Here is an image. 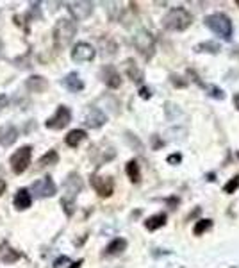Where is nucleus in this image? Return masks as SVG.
<instances>
[{
    "instance_id": "obj_1",
    "label": "nucleus",
    "mask_w": 239,
    "mask_h": 268,
    "mask_svg": "<svg viewBox=\"0 0 239 268\" xmlns=\"http://www.w3.org/2000/svg\"><path fill=\"white\" fill-rule=\"evenodd\" d=\"M193 23V14L184 7H173L163 16V27L173 32L186 31Z\"/></svg>"
},
{
    "instance_id": "obj_2",
    "label": "nucleus",
    "mask_w": 239,
    "mask_h": 268,
    "mask_svg": "<svg viewBox=\"0 0 239 268\" xmlns=\"http://www.w3.org/2000/svg\"><path fill=\"white\" fill-rule=\"evenodd\" d=\"M204 23L209 27V29H211V31L214 32V34L220 36L222 40L231 41L232 32H234V29H232V22H231V18L227 16V14H223V13H214V14H209V16H205Z\"/></svg>"
},
{
    "instance_id": "obj_3",
    "label": "nucleus",
    "mask_w": 239,
    "mask_h": 268,
    "mask_svg": "<svg viewBox=\"0 0 239 268\" xmlns=\"http://www.w3.org/2000/svg\"><path fill=\"white\" fill-rule=\"evenodd\" d=\"M77 32V25L73 20H68V18H62L59 20L56 29H54V40H56V45L58 47H66V45L71 43L73 36Z\"/></svg>"
},
{
    "instance_id": "obj_4",
    "label": "nucleus",
    "mask_w": 239,
    "mask_h": 268,
    "mask_svg": "<svg viewBox=\"0 0 239 268\" xmlns=\"http://www.w3.org/2000/svg\"><path fill=\"white\" fill-rule=\"evenodd\" d=\"M31 156H32V147H22L18 148L14 152L13 156H11V170H13L14 174H23L29 165H31Z\"/></svg>"
},
{
    "instance_id": "obj_5",
    "label": "nucleus",
    "mask_w": 239,
    "mask_h": 268,
    "mask_svg": "<svg viewBox=\"0 0 239 268\" xmlns=\"http://www.w3.org/2000/svg\"><path fill=\"white\" fill-rule=\"evenodd\" d=\"M134 47L145 56L146 59H152L155 54V41L154 36L148 31H139L134 36Z\"/></svg>"
},
{
    "instance_id": "obj_6",
    "label": "nucleus",
    "mask_w": 239,
    "mask_h": 268,
    "mask_svg": "<svg viewBox=\"0 0 239 268\" xmlns=\"http://www.w3.org/2000/svg\"><path fill=\"white\" fill-rule=\"evenodd\" d=\"M71 120V111L68 109L66 106H59L58 111L54 113V116H50L49 120H47V127L52 131H61L64 129Z\"/></svg>"
},
{
    "instance_id": "obj_7",
    "label": "nucleus",
    "mask_w": 239,
    "mask_h": 268,
    "mask_svg": "<svg viewBox=\"0 0 239 268\" xmlns=\"http://www.w3.org/2000/svg\"><path fill=\"white\" fill-rule=\"evenodd\" d=\"M31 193H34V195L40 197V199H43V197H54L58 193V186H56V183L52 181L50 175H45L43 179H40V181H36V183L32 184Z\"/></svg>"
},
{
    "instance_id": "obj_8",
    "label": "nucleus",
    "mask_w": 239,
    "mask_h": 268,
    "mask_svg": "<svg viewBox=\"0 0 239 268\" xmlns=\"http://www.w3.org/2000/svg\"><path fill=\"white\" fill-rule=\"evenodd\" d=\"M91 184H93L95 192L100 197H111L113 192H115V181L109 175H93Z\"/></svg>"
},
{
    "instance_id": "obj_9",
    "label": "nucleus",
    "mask_w": 239,
    "mask_h": 268,
    "mask_svg": "<svg viewBox=\"0 0 239 268\" xmlns=\"http://www.w3.org/2000/svg\"><path fill=\"white\" fill-rule=\"evenodd\" d=\"M95 49L89 43H77L71 49V59L75 63H89L95 59Z\"/></svg>"
},
{
    "instance_id": "obj_10",
    "label": "nucleus",
    "mask_w": 239,
    "mask_h": 268,
    "mask_svg": "<svg viewBox=\"0 0 239 268\" xmlns=\"http://www.w3.org/2000/svg\"><path fill=\"white\" fill-rule=\"evenodd\" d=\"M100 79H102L104 84L113 89L121 86V77H120L118 70H116L115 67H111V65H106V67L100 70Z\"/></svg>"
},
{
    "instance_id": "obj_11",
    "label": "nucleus",
    "mask_w": 239,
    "mask_h": 268,
    "mask_svg": "<svg viewBox=\"0 0 239 268\" xmlns=\"http://www.w3.org/2000/svg\"><path fill=\"white\" fill-rule=\"evenodd\" d=\"M106 122H107V116L104 115L100 109H97V107H91V109L88 111V115H86V118H84V124L88 125V127H91V129L102 127Z\"/></svg>"
},
{
    "instance_id": "obj_12",
    "label": "nucleus",
    "mask_w": 239,
    "mask_h": 268,
    "mask_svg": "<svg viewBox=\"0 0 239 268\" xmlns=\"http://www.w3.org/2000/svg\"><path fill=\"white\" fill-rule=\"evenodd\" d=\"M70 13L77 18V20H84L89 14L93 13V4L91 2H71L70 4Z\"/></svg>"
},
{
    "instance_id": "obj_13",
    "label": "nucleus",
    "mask_w": 239,
    "mask_h": 268,
    "mask_svg": "<svg viewBox=\"0 0 239 268\" xmlns=\"http://www.w3.org/2000/svg\"><path fill=\"white\" fill-rule=\"evenodd\" d=\"M16 139H18V129L14 125L7 124V125H4V127H0V145L11 147Z\"/></svg>"
},
{
    "instance_id": "obj_14",
    "label": "nucleus",
    "mask_w": 239,
    "mask_h": 268,
    "mask_svg": "<svg viewBox=\"0 0 239 268\" xmlns=\"http://www.w3.org/2000/svg\"><path fill=\"white\" fill-rule=\"evenodd\" d=\"M14 207L20 211L23 209H29L32 204V197H31V192L27 190V188H22V190H18V193L14 195V201H13Z\"/></svg>"
},
{
    "instance_id": "obj_15",
    "label": "nucleus",
    "mask_w": 239,
    "mask_h": 268,
    "mask_svg": "<svg viewBox=\"0 0 239 268\" xmlns=\"http://www.w3.org/2000/svg\"><path fill=\"white\" fill-rule=\"evenodd\" d=\"M62 84L66 86L71 93H77V91H82V89H84V82L80 80V77L77 75L75 71H73V73H68V75L64 77V80H62Z\"/></svg>"
},
{
    "instance_id": "obj_16",
    "label": "nucleus",
    "mask_w": 239,
    "mask_h": 268,
    "mask_svg": "<svg viewBox=\"0 0 239 268\" xmlns=\"http://www.w3.org/2000/svg\"><path fill=\"white\" fill-rule=\"evenodd\" d=\"M27 88H29V91H32V93H43L45 89L49 88V82H47L45 77L34 75L27 80Z\"/></svg>"
},
{
    "instance_id": "obj_17",
    "label": "nucleus",
    "mask_w": 239,
    "mask_h": 268,
    "mask_svg": "<svg viewBox=\"0 0 239 268\" xmlns=\"http://www.w3.org/2000/svg\"><path fill=\"white\" fill-rule=\"evenodd\" d=\"M86 139V131H82V129H73V131H70V133L66 134V138H64V141H66V145L68 147H79L80 143L84 141Z\"/></svg>"
},
{
    "instance_id": "obj_18",
    "label": "nucleus",
    "mask_w": 239,
    "mask_h": 268,
    "mask_svg": "<svg viewBox=\"0 0 239 268\" xmlns=\"http://www.w3.org/2000/svg\"><path fill=\"white\" fill-rule=\"evenodd\" d=\"M125 71H127L128 79H132L134 82H141V80H143V71H141V68L137 67V65L132 61V59H127V61H125Z\"/></svg>"
},
{
    "instance_id": "obj_19",
    "label": "nucleus",
    "mask_w": 239,
    "mask_h": 268,
    "mask_svg": "<svg viewBox=\"0 0 239 268\" xmlns=\"http://www.w3.org/2000/svg\"><path fill=\"white\" fill-rule=\"evenodd\" d=\"M164 223H166V213H157L145 220V227L148 231H157L159 227H163Z\"/></svg>"
},
{
    "instance_id": "obj_20",
    "label": "nucleus",
    "mask_w": 239,
    "mask_h": 268,
    "mask_svg": "<svg viewBox=\"0 0 239 268\" xmlns=\"http://www.w3.org/2000/svg\"><path fill=\"white\" fill-rule=\"evenodd\" d=\"M125 249H127V240H123V238H116V240H113L111 243L106 247V256H118V254H121Z\"/></svg>"
},
{
    "instance_id": "obj_21",
    "label": "nucleus",
    "mask_w": 239,
    "mask_h": 268,
    "mask_svg": "<svg viewBox=\"0 0 239 268\" xmlns=\"http://www.w3.org/2000/svg\"><path fill=\"white\" fill-rule=\"evenodd\" d=\"M125 172H127L128 179L132 181V183H139L141 181V170H139V165H137V161H128L127 166H125Z\"/></svg>"
},
{
    "instance_id": "obj_22",
    "label": "nucleus",
    "mask_w": 239,
    "mask_h": 268,
    "mask_svg": "<svg viewBox=\"0 0 239 268\" xmlns=\"http://www.w3.org/2000/svg\"><path fill=\"white\" fill-rule=\"evenodd\" d=\"M18 258H20V254L14 252L13 249H9L7 243H4V245L0 247V261H4V263H13V261H16Z\"/></svg>"
},
{
    "instance_id": "obj_23",
    "label": "nucleus",
    "mask_w": 239,
    "mask_h": 268,
    "mask_svg": "<svg viewBox=\"0 0 239 268\" xmlns=\"http://www.w3.org/2000/svg\"><path fill=\"white\" fill-rule=\"evenodd\" d=\"M59 161V154L56 150H49L45 154L43 157L40 159V166H52V165H58Z\"/></svg>"
},
{
    "instance_id": "obj_24",
    "label": "nucleus",
    "mask_w": 239,
    "mask_h": 268,
    "mask_svg": "<svg viewBox=\"0 0 239 268\" xmlns=\"http://www.w3.org/2000/svg\"><path fill=\"white\" fill-rule=\"evenodd\" d=\"M211 227H213V220H209V218L198 220V222L195 223V227H193V232H195V236H200V234H204V232L209 231Z\"/></svg>"
},
{
    "instance_id": "obj_25",
    "label": "nucleus",
    "mask_w": 239,
    "mask_h": 268,
    "mask_svg": "<svg viewBox=\"0 0 239 268\" xmlns=\"http://www.w3.org/2000/svg\"><path fill=\"white\" fill-rule=\"evenodd\" d=\"M218 50H220V47H218L216 43H211V41H207V43H202V45H196V52H211V54H216Z\"/></svg>"
},
{
    "instance_id": "obj_26",
    "label": "nucleus",
    "mask_w": 239,
    "mask_h": 268,
    "mask_svg": "<svg viewBox=\"0 0 239 268\" xmlns=\"http://www.w3.org/2000/svg\"><path fill=\"white\" fill-rule=\"evenodd\" d=\"M238 188H239V175H236L234 179H231V181H229V183H227L225 186H223V192L231 195V193H234L236 190H238Z\"/></svg>"
},
{
    "instance_id": "obj_27",
    "label": "nucleus",
    "mask_w": 239,
    "mask_h": 268,
    "mask_svg": "<svg viewBox=\"0 0 239 268\" xmlns=\"http://www.w3.org/2000/svg\"><path fill=\"white\" fill-rule=\"evenodd\" d=\"M182 77H177V75H172V82L175 86H179V88H184V86H187V82L186 80H180Z\"/></svg>"
},
{
    "instance_id": "obj_28",
    "label": "nucleus",
    "mask_w": 239,
    "mask_h": 268,
    "mask_svg": "<svg viewBox=\"0 0 239 268\" xmlns=\"http://www.w3.org/2000/svg\"><path fill=\"white\" fill-rule=\"evenodd\" d=\"M180 161H182L180 154H172V156L168 157V163H170V165H179Z\"/></svg>"
},
{
    "instance_id": "obj_29",
    "label": "nucleus",
    "mask_w": 239,
    "mask_h": 268,
    "mask_svg": "<svg viewBox=\"0 0 239 268\" xmlns=\"http://www.w3.org/2000/svg\"><path fill=\"white\" fill-rule=\"evenodd\" d=\"M139 95H141L143 98H150L152 97L150 89H148V88H141V89H139Z\"/></svg>"
},
{
    "instance_id": "obj_30",
    "label": "nucleus",
    "mask_w": 239,
    "mask_h": 268,
    "mask_svg": "<svg viewBox=\"0 0 239 268\" xmlns=\"http://www.w3.org/2000/svg\"><path fill=\"white\" fill-rule=\"evenodd\" d=\"M4 192H5V183L2 181V179H0V195H2Z\"/></svg>"
},
{
    "instance_id": "obj_31",
    "label": "nucleus",
    "mask_w": 239,
    "mask_h": 268,
    "mask_svg": "<svg viewBox=\"0 0 239 268\" xmlns=\"http://www.w3.org/2000/svg\"><path fill=\"white\" fill-rule=\"evenodd\" d=\"M80 263H82V261H79V263H75V265H73V268H79V267H80Z\"/></svg>"
},
{
    "instance_id": "obj_32",
    "label": "nucleus",
    "mask_w": 239,
    "mask_h": 268,
    "mask_svg": "<svg viewBox=\"0 0 239 268\" xmlns=\"http://www.w3.org/2000/svg\"><path fill=\"white\" fill-rule=\"evenodd\" d=\"M2 102H4V98H2V100H0V109H2Z\"/></svg>"
}]
</instances>
